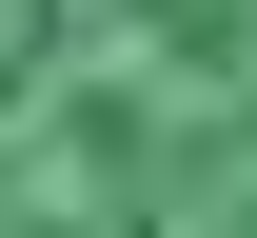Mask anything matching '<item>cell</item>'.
Wrapping results in <instances>:
<instances>
[{
  "label": "cell",
  "mask_w": 257,
  "mask_h": 238,
  "mask_svg": "<svg viewBox=\"0 0 257 238\" xmlns=\"http://www.w3.org/2000/svg\"><path fill=\"white\" fill-rule=\"evenodd\" d=\"M0 238H257V0H0Z\"/></svg>",
  "instance_id": "obj_1"
}]
</instances>
